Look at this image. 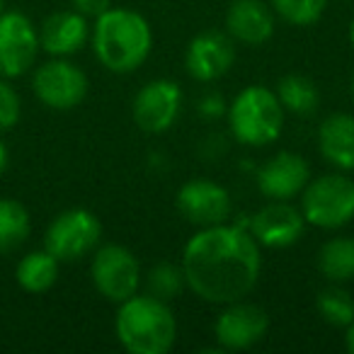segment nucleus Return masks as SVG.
Here are the masks:
<instances>
[{
	"instance_id": "nucleus-17",
	"label": "nucleus",
	"mask_w": 354,
	"mask_h": 354,
	"mask_svg": "<svg viewBox=\"0 0 354 354\" xmlns=\"http://www.w3.org/2000/svg\"><path fill=\"white\" fill-rule=\"evenodd\" d=\"M39 46L49 56L68 59V56L83 51V46L90 39L88 17L80 15L78 10H59L44 17L39 25Z\"/></svg>"
},
{
	"instance_id": "nucleus-15",
	"label": "nucleus",
	"mask_w": 354,
	"mask_h": 354,
	"mask_svg": "<svg viewBox=\"0 0 354 354\" xmlns=\"http://www.w3.org/2000/svg\"><path fill=\"white\" fill-rule=\"evenodd\" d=\"M310 180V165L294 151H279L267 158L257 170V189L262 197L277 202H291L304 192Z\"/></svg>"
},
{
	"instance_id": "nucleus-9",
	"label": "nucleus",
	"mask_w": 354,
	"mask_h": 354,
	"mask_svg": "<svg viewBox=\"0 0 354 354\" xmlns=\"http://www.w3.org/2000/svg\"><path fill=\"white\" fill-rule=\"evenodd\" d=\"M39 51V32L25 12H0V78L25 75L37 64Z\"/></svg>"
},
{
	"instance_id": "nucleus-31",
	"label": "nucleus",
	"mask_w": 354,
	"mask_h": 354,
	"mask_svg": "<svg viewBox=\"0 0 354 354\" xmlns=\"http://www.w3.org/2000/svg\"><path fill=\"white\" fill-rule=\"evenodd\" d=\"M349 95H352V100H354V71H352V75H349Z\"/></svg>"
},
{
	"instance_id": "nucleus-29",
	"label": "nucleus",
	"mask_w": 354,
	"mask_h": 354,
	"mask_svg": "<svg viewBox=\"0 0 354 354\" xmlns=\"http://www.w3.org/2000/svg\"><path fill=\"white\" fill-rule=\"evenodd\" d=\"M344 349L349 354H354V320L344 328Z\"/></svg>"
},
{
	"instance_id": "nucleus-12",
	"label": "nucleus",
	"mask_w": 354,
	"mask_h": 354,
	"mask_svg": "<svg viewBox=\"0 0 354 354\" xmlns=\"http://www.w3.org/2000/svg\"><path fill=\"white\" fill-rule=\"evenodd\" d=\"M185 95L183 88L170 78L148 80L143 88H138L131 104L133 122L146 133H165L175 127L183 112Z\"/></svg>"
},
{
	"instance_id": "nucleus-23",
	"label": "nucleus",
	"mask_w": 354,
	"mask_h": 354,
	"mask_svg": "<svg viewBox=\"0 0 354 354\" xmlns=\"http://www.w3.org/2000/svg\"><path fill=\"white\" fill-rule=\"evenodd\" d=\"M315 308L320 318L333 328L344 330L354 320V299L347 289H342V284H333L320 291L315 299Z\"/></svg>"
},
{
	"instance_id": "nucleus-28",
	"label": "nucleus",
	"mask_w": 354,
	"mask_h": 354,
	"mask_svg": "<svg viewBox=\"0 0 354 354\" xmlns=\"http://www.w3.org/2000/svg\"><path fill=\"white\" fill-rule=\"evenodd\" d=\"M71 6H73V10H78L80 15L85 17H100L104 10H109L112 8V0H71Z\"/></svg>"
},
{
	"instance_id": "nucleus-33",
	"label": "nucleus",
	"mask_w": 354,
	"mask_h": 354,
	"mask_svg": "<svg viewBox=\"0 0 354 354\" xmlns=\"http://www.w3.org/2000/svg\"><path fill=\"white\" fill-rule=\"evenodd\" d=\"M6 10V0H0V12Z\"/></svg>"
},
{
	"instance_id": "nucleus-32",
	"label": "nucleus",
	"mask_w": 354,
	"mask_h": 354,
	"mask_svg": "<svg viewBox=\"0 0 354 354\" xmlns=\"http://www.w3.org/2000/svg\"><path fill=\"white\" fill-rule=\"evenodd\" d=\"M349 44H352V49H354V20H352V25H349Z\"/></svg>"
},
{
	"instance_id": "nucleus-14",
	"label": "nucleus",
	"mask_w": 354,
	"mask_h": 354,
	"mask_svg": "<svg viewBox=\"0 0 354 354\" xmlns=\"http://www.w3.org/2000/svg\"><path fill=\"white\" fill-rule=\"evenodd\" d=\"M236 64V41L228 37V32L207 30L199 32L185 51V68L189 78L197 83H214L223 78Z\"/></svg>"
},
{
	"instance_id": "nucleus-27",
	"label": "nucleus",
	"mask_w": 354,
	"mask_h": 354,
	"mask_svg": "<svg viewBox=\"0 0 354 354\" xmlns=\"http://www.w3.org/2000/svg\"><path fill=\"white\" fill-rule=\"evenodd\" d=\"M226 100H223V95L221 93H207V95H202L199 97V102H197V112L202 114L207 122H214V119H218V117H223L226 114Z\"/></svg>"
},
{
	"instance_id": "nucleus-8",
	"label": "nucleus",
	"mask_w": 354,
	"mask_h": 354,
	"mask_svg": "<svg viewBox=\"0 0 354 354\" xmlns=\"http://www.w3.org/2000/svg\"><path fill=\"white\" fill-rule=\"evenodd\" d=\"M32 90L44 107L56 109V112H68L85 102L90 83L85 71L73 61L51 56L49 61L37 66L35 75H32Z\"/></svg>"
},
{
	"instance_id": "nucleus-19",
	"label": "nucleus",
	"mask_w": 354,
	"mask_h": 354,
	"mask_svg": "<svg viewBox=\"0 0 354 354\" xmlns=\"http://www.w3.org/2000/svg\"><path fill=\"white\" fill-rule=\"evenodd\" d=\"M61 262L49 250H32L17 262L15 281L27 294H44L59 279Z\"/></svg>"
},
{
	"instance_id": "nucleus-30",
	"label": "nucleus",
	"mask_w": 354,
	"mask_h": 354,
	"mask_svg": "<svg viewBox=\"0 0 354 354\" xmlns=\"http://www.w3.org/2000/svg\"><path fill=\"white\" fill-rule=\"evenodd\" d=\"M8 162H10V153H8V146L3 141H0V175L6 172Z\"/></svg>"
},
{
	"instance_id": "nucleus-22",
	"label": "nucleus",
	"mask_w": 354,
	"mask_h": 354,
	"mask_svg": "<svg viewBox=\"0 0 354 354\" xmlns=\"http://www.w3.org/2000/svg\"><path fill=\"white\" fill-rule=\"evenodd\" d=\"M32 233L30 212L12 197H0V252H15L27 243Z\"/></svg>"
},
{
	"instance_id": "nucleus-18",
	"label": "nucleus",
	"mask_w": 354,
	"mask_h": 354,
	"mask_svg": "<svg viewBox=\"0 0 354 354\" xmlns=\"http://www.w3.org/2000/svg\"><path fill=\"white\" fill-rule=\"evenodd\" d=\"M318 151L335 170H354V114L335 112L320 122Z\"/></svg>"
},
{
	"instance_id": "nucleus-24",
	"label": "nucleus",
	"mask_w": 354,
	"mask_h": 354,
	"mask_svg": "<svg viewBox=\"0 0 354 354\" xmlns=\"http://www.w3.org/2000/svg\"><path fill=\"white\" fill-rule=\"evenodd\" d=\"M270 8L286 25L310 27L323 17L328 0H270Z\"/></svg>"
},
{
	"instance_id": "nucleus-5",
	"label": "nucleus",
	"mask_w": 354,
	"mask_h": 354,
	"mask_svg": "<svg viewBox=\"0 0 354 354\" xmlns=\"http://www.w3.org/2000/svg\"><path fill=\"white\" fill-rule=\"evenodd\" d=\"M301 197L306 223L323 231H337L354 218V180L342 172L310 177Z\"/></svg>"
},
{
	"instance_id": "nucleus-4",
	"label": "nucleus",
	"mask_w": 354,
	"mask_h": 354,
	"mask_svg": "<svg viewBox=\"0 0 354 354\" xmlns=\"http://www.w3.org/2000/svg\"><path fill=\"white\" fill-rule=\"evenodd\" d=\"M231 136L241 146L265 148L284 131V107L274 90L265 85H248L233 97L226 109Z\"/></svg>"
},
{
	"instance_id": "nucleus-21",
	"label": "nucleus",
	"mask_w": 354,
	"mask_h": 354,
	"mask_svg": "<svg viewBox=\"0 0 354 354\" xmlns=\"http://www.w3.org/2000/svg\"><path fill=\"white\" fill-rule=\"evenodd\" d=\"M277 97H279L284 112L296 117H310L320 104V93L315 83L304 73H289L277 83Z\"/></svg>"
},
{
	"instance_id": "nucleus-20",
	"label": "nucleus",
	"mask_w": 354,
	"mask_h": 354,
	"mask_svg": "<svg viewBox=\"0 0 354 354\" xmlns=\"http://www.w3.org/2000/svg\"><path fill=\"white\" fill-rule=\"evenodd\" d=\"M318 265L320 274L330 284H347L354 279V238L352 236H337L323 243L318 250Z\"/></svg>"
},
{
	"instance_id": "nucleus-3",
	"label": "nucleus",
	"mask_w": 354,
	"mask_h": 354,
	"mask_svg": "<svg viewBox=\"0 0 354 354\" xmlns=\"http://www.w3.org/2000/svg\"><path fill=\"white\" fill-rule=\"evenodd\" d=\"M114 335L129 354H167L177 339L170 304L153 294H133L117 304Z\"/></svg>"
},
{
	"instance_id": "nucleus-11",
	"label": "nucleus",
	"mask_w": 354,
	"mask_h": 354,
	"mask_svg": "<svg viewBox=\"0 0 354 354\" xmlns=\"http://www.w3.org/2000/svg\"><path fill=\"white\" fill-rule=\"evenodd\" d=\"M175 207L180 216L197 228L218 226L231 218L233 199L223 185L209 177H192L175 194Z\"/></svg>"
},
{
	"instance_id": "nucleus-2",
	"label": "nucleus",
	"mask_w": 354,
	"mask_h": 354,
	"mask_svg": "<svg viewBox=\"0 0 354 354\" xmlns=\"http://www.w3.org/2000/svg\"><path fill=\"white\" fill-rule=\"evenodd\" d=\"M95 59L107 71L127 75L138 71L148 61L153 49V30L148 20L136 10L109 8L90 30Z\"/></svg>"
},
{
	"instance_id": "nucleus-13",
	"label": "nucleus",
	"mask_w": 354,
	"mask_h": 354,
	"mask_svg": "<svg viewBox=\"0 0 354 354\" xmlns=\"http://www.w3.org/2000/svg\"><path fill=\"white\" fill-rule=\"evenodd\" d=\"M306 226L308 223L301 209L277 199H270V204L257 209L248 221V231L252 233V238L260 243V248H270V250H284L296 245L304 238Z\"/></svg>"
},
{
	"instance_id": "nucleus-6",
	"label": "nucleus",
	"mask_w": 354,
	"mask_h": 354,
	"mask_svg": "<svg viewBox=\"0 0 354 354\" xmlns=\"http://www.w3.org/2000/svg\"><path fill=\"white\" fill-rule=\"evenodd\" d=\"M102 241V223L90 209H66L56 214L44 233V250L59 262H78L95 252Z\"/></svg>"
},
{
	"instance_id": "nucleus-1",
	"label": "nucleus",
	"mask_w": 354,
	"mask_h": 354,
	"mask_svg": "<svg viewBox=\"0 0 354 354\" xmlns=\"http://www.w3.org/2000/svg\"><path fill=\"white\" fill-rule=\"evenodd\" d=\"M180 267L194 296L226 306L252 294L260 281L262 250L248 226L226 221L199 228L185 245Z\"/></svg>"
},
{
	"instance_id": "nucleus-26",
	"label": "nucleus",
	"mask_w": 354,
	"mask_h": 354,
	"mask_svg": "<svg viewBox=\"0 0 354 354\" xmlns=\"http://www.w3.org/2000/svg\"><path fill=\"white\" fill-rule=\"evenodd\" d=\"M22 117V100L15 85L8 78H0V133L10 131Z\"/></svg>"
},
{
	"instance_id": "nucleus-7",
	"label": "nucleus",
	"mask_w": 354,
	"mask_h": 354,
	"mask_svg": "<svg viewBox=\"0 0 354 354\" xmlns=\"http://www.w3.org/2000/svg\"><path fill=\"white\" fill-rule=\"evenodd\" d=\"M90 277L102 299L112 304L131 299L141 289V262L129 248L119 243H107V245L95 248L93 262H90Z\"/></svg>"
},
{
	"instance_id": "nucleus-10",
	"label": "nucleus",
	"mask_w": 354,
	"mask_h": 354,
	"mask_svg": "<svg viewBox=\"0 0 354 354\" xmlns=\"http://www.w3.org/2000/svg\"><path fill=\"white\" fill-rule=\"evenodd\" d=\"M270 330V315L262 306L245 299L226 304L214 320V337L221 352H245L260 344Z\"/></svg>"
},
{
	"instance_id": "nucleus-16",
	"label": "nucleus",
	"mask_w": 354,
	"mask_h": 354,
	"mask_svg": "<svg viewBox=\"0 0 354 354\" xmlns=\"http://www.w3.org/2000/svg\"><path fill=\"white\" fill-rule=\"evenodd\" d=\"M274 17L265 0H233L226 10V32L236 44L262 46L274 35Z\"/></svg>"
},
{
	"instance_id": "nucleus-25",
	"label": "nucleus",
	"mask_w": 354,
	"mask_h": 354,
	"mask_svg": "<svg viewBox=\"0 0 354 354\" xmlns=\"http://www.w3.org/2000/svg\"><path fill=\"white\" fill-rule=\"evenodd\" d=\"M146 286H148V294L158 296V299L170 304V301L177 299L180 291L187 286V281H185V272L180 265L158 262V265H153L151 272L146 274Z\"/></svg>"
}]
</instances>
